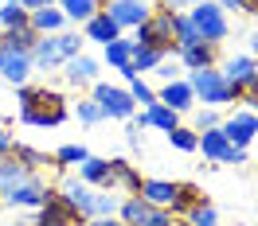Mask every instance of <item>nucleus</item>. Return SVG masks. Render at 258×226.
<instances>
[{"label": "nucleus", "mask_w": 258, "mask_h": 226, "mask_svg": "<svg viewBox=\"0 0 258 226\" xmlns=\"http://www.w3.org/2000/svg\"><path fill=\"white\" fill-rule=\"evenodd\" d=\"M196 4H204V0H172V8H196Z\"/></svg>", "instance_id": "obj_46"}, {"label": "nucleus", "mask_w": 258, "mask_h": 226, "mask_svg": "<svg viewBox=\"0 0 258 226\" xmlns=\"http://www.w3.org/2000/svg\"><path fill=\"white\" fill-rule=\"evenodd\" d=\"M39 43V32L32 24H20V28H4L0 32V51H20V55H32V47Z\"/></svg>", "instance_id": "obj_19"}, {"label": "nucleus", "mask_w": 258, "mask_h": 226, "mask_svg": "<svg viewBox=\"0 0 258 226\" xmlns=\"http://www.w3.org/2000/svg\"><path fill=\"white\" fill-rule=\"evenodd\" d=\"M51 156H55V168H71V164H82L90 152H86L82 145H63L59 152H51Z\"/></svg>", "instance_id": "obj_34"}, {"label": "nucleus", "mask_w": 258, "mask_h": 226, "mask_svg": "<svg viewBox=\"0 0 258 226\" xmlns=\"http://www.w3.org/2000/svg\"><path fill=\"white\" fill-rule=\"evenodd\" d=\"M172 226H188V222H172Z\"/></svg>", "instance_id": "obj_49"}, {"label": "nucleus", "mask_w": 258, "mask_h": 226, "mask_svg": "<svg viewBox=\"0 0 258 226\" xmlns=\"http://www.w3.org/2000/svg\"><path fill=\"white\" fill-rule=\"evenodd\" d=\"M250 51H254V55H258V32L250 35Z\"/></svg>", "instance_id": "obj_48"}, {"label": "nucleus", "mask_w": 258, "mask_h": 226, "mask_svg": "<svg viewBox=\"0 0 258 226\" xmlns=\"http://www.w3.org/2000/svg\"><path fill=\"white\" fill-rule=\"evenodd\" d=\"M55 8H59L71 24H86L90 16L102 12V0H55Z\"/></svg>", "instance_id": "obj_27"}, {"label": "nucleus", "mask_w": 258, "mask_h": 226, "mask_svg": "<svg viewBox=\"0 0 258 226\" xmlns=\"http://www.w3.org/2000/svg\"><path fill=\"white\" fill-rule=\"evenodd\" d=\"M133 43L137 47H153V51H161V55H176V12L172 8H153L149 12L145 24H137L133 28Z\"/></svg>", "instance_id": "obj_2"}, {"label": "nucleus", "mask_w": 258, "mask_h": 226, "mask_svg": "<svg viewBox=\"0 0 258 226\" xmlns=\"http://www.w3.org/2000/svg\"><path fill=\"white\" fill-rule=\"evenodd\" d=\"M184 222H188V226H215V222H219V214H215V207L204 199L200 207H192L188 214H184Z\"/></svg>", "instance_id": "obj_33"}, {"label": "nucleus", "mask_w": 258, "mask_h": 226, "mask_svg": "<svg viewBox=\"0 0 258 226\" xmlns=\"http://www.w3.org/2000/svg\"><path fill=\"white\" fill-rule=\"evenodd\" d=\"M117 218H121L125 226H172V222H176V218H172V210L153 207V203H145L141 195H129V199H121Z\"/></svg>", "instance_id": "obj_7"}, {"label": "nucleus", "mask_w": 258, "mask_h": 226, "mask_svg": "<svg viewBox=\"0 0 258 226\" xmlns=\"http://www.w3.org/2000/svg\"><path fill=\"white\" fill-rule=\"evenodd\" d=\"M16 4L24 8V12H39V8H51L55 0H16Z\"/></svg>", "instance_id": "obj_41"}, {"label": "nucleus", "mask_w": 258, "mask_h": 226, "mask_svg": "<svg viewBox=\"0 0 258 226\" xmlns=\"http://www.w3.org/2000/svg\"><path fill=\"white\" fill-rule=\"evenodd\" d=\"M55 191L63 195V199H67V203H71L75 210H79L82 218H90V199H94V187H90V183H82V179L71 176V179H63Z\"/></svg>", "instance_id": "obj_18"}, {"label": "nucleus", "mask_w": 258, "mask_h": 226, "mask_svg": "<svg viewBox=\"0 0 258 226\" xmlns=\"http://www.w3.org/2000/svg\"><path fill=\"white\" fill-rule=\"evenodd\" d=\"M28 24H32L39 35H55V32H67V16L51 4V8H39V12H28Z\"/></svg>", "instance_id": "obj_25"}, {"label": "nucleus", "mask_w": 258, "mask_h": 226, "mask_svg": "<svg viewBox=\"0 0 258 226\" xmlns=\"http://www.w3.org/2000/svg\"><path fill=\"white\" fill-rule=\"evenodd\" d=\"M219 125H223L219 109H208V105H204V109L196 113V125H192V129H196V133H208V129H219Z\"/></svg>", "instance_id": "obj_37"}, {"label": "nucleus", "mask_w": 258, "mask_h": 226, "mask_svg": "<svg viewBox=\"0 0 258 226\" xmlns=\"http://www.w3.org/2000/svg\"><path fill=\"white\" fill-rule=\"evenodd\" d=\"M102 4H106V0H102Z\"/></svg>", "instance_id": "obj_51"}, {"label": "nucleus", "mask_w": 258, "mask_h": 226, "mask_svg": "<svg viewBox=\"0 0 258 226\" xmlns=\"http://www.w3.org/2000/svg\"><path fill=\"white\" fill-rule=\"evenodd\" d=\"M98 70H102V63H98L94 55H75V59H67L63 63V78L71 82V86H94L98 82Z\"/></svg>", "instance_id": "obj_13"}, {"label": "nucleus", "mask_w": 258, "mask_h": 226, "mask_svg": "<svg viewBox=\"0 0 258 226\" xmlns=\"http://www.w3.org/2000/svg\"><path fill=\"white\" fill-rule=\"evenodd\" d=\"M157 101L168 105L172 113H184V109H192V105H196V94H192V86H188L184 78H172V82H164V90L157 94Z\"/></svg>", "instance_id": "obj_17"}, {"label": "nucleus", "mask_w": 258, "mask_h": 226, "mask_svg": "<svg viewBox=\"0 0 258 226\" xmlns=\"http://www.w3.org/2000/svg\"><path fill=\"white\" fill-rule=\"evenodd\" d=\"M102 12H106L117 28H137V24H145V20H149L153 4H149V0H106Z\"/></svg>", "instance_id": "obj_11"}, {"label": "nucleus", "mask_w": 258, "mask_h": 226, "mask_svg": "<svg viewBox=\"0 0 258 226\" xmlns=\"http://www.w3.org/2000/svg\"><path fill=\"white\" fill-rule=\"evenodd\" d=\"M208 195L200 191V183H192V179H184V183H176V195H172V203H168V210H172V218H184L192 207H200Z\"/></svg>", "instance_id": "obj_23"}, {"label": "nucleus", "mask_w": 258, "mask_h": 226, "mask_svg": "<svg viewBox=\"0 0 258 226\" xmlns=\"http://www.w3.org/2000/svg\"><path fill=\"white\" fill-rule=\"evenodd\" d=\"M35 210H39V214H35L32 226H86V218H82V214L71 207V203H67L55 187H51V195H47V199H43Z\"/></svg>", "instance_id": "obj_8"}, {"label": "nucleus", "mask_w": 258, "mask_h": 226, "mask_svg": "<svg viewBox=\"0 0 258 226\" xmlns=\"http://www.w3.org/2000/svg\"><path fill=\"white\" fill-rule=\"evenodd\" d=\"M0 4H12V0H0Z\"/></svg>", "instance_id": "obj_50"}, {"label": "nucleus", "mask_w": 258, "mask_h": 226, "mask_svg": "<svg viewBox=\"0 0 258 226\" xmlns=\"http://www.w3.org/2000/svg\"><path fill=\"white\" fill-rule=\"evenodd\" d=\"M8 152H12V133L0 125V156H8Z\"/></svg>", "instance_id": "obj_43"}, {"label": "nucleus", "mask_w": 258, "mask_h": 226, "mask_svg": "<svg viewBox=\"0 0 258 226\" xmlns=\"http://www.w3.org/2000/svg\"><path fill=\"white\" fill-rule=\"evenodd\" d=\"M82 39H90V43H113V39H121V28L113 24L106 12H98V16H90L86 24H82Z\"/></svg>", "instance_id": "obj_20"}, {"label": "nucleus", "mask_w": 258, "mask_h": 226, "mask_svg": "<svg viewBox=\"0 0 258 226\" xmlns=\"http://www.w3.org/2000/svg\"><path fill=\"white\" fill-rule=\"evenodd\" d=\"M137 195H141L145 203H153V207H164V210H168L172 195H176V183H168V179H141Z\"/></svg>", "instance_id": "obj_24"}, {"label": "nucleus", "mask_w": 258, "mask_h": 226, "mask_svg": "<svg viewBox=\"0 0 258 226\" xmlns=\"http://www.w3.org/2000/svg\"><path fill=\"white\" fill-rule=\"evenodd\" d=\"M90 97L98 101L102 117L129 121V117L137 113V101H133V94H129V90H121V86H110V82H94V86H90Z\"/></svg>", "instance_id": "obj_6"}, {"label": "nucleus", "mask_w": 258, "mask_h": 226, "mask_svg": "<svg viewBox=\"0 0 258 226\" xmlns=\"http://www.w3.org/2000/svg\"><path fill=\"white\" fill-rule=\"evenodd\" d=\"M16 164H24L28 172H43V168H55V156L51 152H43V148H32L24 145V141H12V152H8Z\"/></svg>", "instance_id": "obj_22"}, {"label": "nucleus", "mask_w": 258, "mask_h": 226, "mask_svg": "<svg viewBox=\"0 0 258 226\" xmlns=\"http://www.w3.org/2000/svg\"><path fill=\"white\" fill-rule=\"evenodd\" d=\"M219 133L227 137V145L246 148L250 141H254V133H258V113H250V109H235L231 117H223Z\"/></svg>", "instance_id": "obj_10"}, {"label": "nucleus", "mask_w": 258, "mask_h": 226, "mask_svg": "<svg viewBox=\"0 0 258 226\" xmlns=\"http://www.w3.org/2000/svg\"><path fill=\"white\" fill-rule=\"evenodd\" d=\"M219 74L227 78V86L235 90V101H239V86L246 78H254V74H258V63L250 59V55H235V59H227V66L219 70Z\"/></svg>", "instance_id": "obj_21"}, {"label": "nucleus", "mask_w": 258, "mask_h": 226, "mask_svg": "<svg viewBox=\"0 0 258 226\" xmlns=\"http://www.w3.org/2000/svg\"><path fill=\"white\" fill-rule=\"evenodd\" d=\"M86 226H125V222H121V218H90Z\"/></svg>", "instance_id": "obj_45"}, {"label": "nucleus", "mask_w": 258, "mask_h": 226, "mask_svg": "<svg viewBox=\"0 0 258 226\" xmlns=\"http://www.w3.org/2000/svg\"><path fill=\"white\" fill-rule=\"evenodd\" d=\"M239 101H246V105H250V113H258V74L254 78H246L239 86Z\"/></svg>", "instance_id": "obj_40"}, {"label": "nucleus", "mask_w": 258, "mask_h": 226, "mask_svg": "<svg viewBox=\"0 0 258 226\" xmlns=\"http://www.w3.org/2000/svg\"><path fill=\"white\" fill-rule=\"evenodd\" d=\"M129 94H133V101H137V105H145V109L157 101V94H153V90H149L141 78H129Z\"/></svg>", "instance_id": "obj_39"}, {"label": "nucleus", "mask_w": 258, "mask_h": 226, "mask_svg": "<svg viewBox=\"0 0 258 226\" xmlns=\"http://www.w3.org/2000/svg\"><path fill=\"white\" fill-rule=\"evenodd\" d=\"M32 55H20V51H0V78L8 86H24L32 74Z\"/></svg>", "instance_id": "obj_15"}, {"label": "nucleus", "mask_w": 258, "mask_h": 226, "mask_svg": "<svg viewBox=\"0 0 258 226\" xmlns=\"http://www.w3.org/2000/svg\"><path fill=\"white\" fill-rule=\"evenodd\" d=\"M192 43H200V32L192 28V20H188V16H180V12H176V51L180 47H192Z\"/></svg>", "instance_id": "obj_36"}, {"label": "nucleus", "mask_w": 258, "mask_h": 226, "mask_svg": "<svg viewBox=\"0 0 258 226\" xmlns=\"http://www.w3.org/2000/svg\"><path fill=\"white\" fill-rule=\"evenodd\" d=\"M145 117H149V129H161V133H172L180 125V113H172L168 105H161V101H153L145 109Z\"/></svg>", "instance_id": "obj_30"}, {"label": "nucleus", "mask_w": 258, "mask_h": 226, "mask_svg": "<svg viewBox=\"0 0 258 226\" xmlns=\"http://www.w3.org/2000/svg\"><path fill=\"white\" fill-rule=\"evenodd\" d=\"M137 187H141V176H137V168H133L125 156H113V160H110V183H106V191L137 195Z\"/></svg>", "instance_id": "obj_16"}, {"label": "nucleus", "mask_w": 258, "mask_h": 226, "mask_svg": "<svg viewBox=\"0 0 258 226\" xmlns=\"http://www.w3.org/2000/svg\"><path fill=\"white\" fill-rule=\"evenodd\" d=\"M215 4H219V8H223V12H227V8H235V0H215Z\"/></svg>", "instance_id": "obj_47"}, {"label": "nucleus", "mask_w": 258, "mask_h": 226, "mask_svg": "<svg viewBox=\"0 0 258 226\" xmlns=\"http://www.w3.org/2000/svg\"><path fill=\"white\" fill-rule=\"evenodd\" d=\"M102 59L110 63V70H117L121 78H141L137 70H133V39H113L102 47Z\"/></svg>", "instance_id": "obj_14"}, {"label": "nucleus", "mask_w": 258, "mask_h": 226, "mask_svg": "<svg viewBox=\"0 0 258 226\" xmlns=\"http://www.w3.org/2000/svg\"><path fill=\"white\" fill-rule=\"evenodd\" d=\"M79 179H82V183H90V187H102V191H106V183H110V160L86 156V160L79 164Z\"/></svg>", "instance_id": "obj_26"}, {"label": "nucleus", "mask_w": 258, "mask_h": 226, "mask_svg": "<svg viewBox=\"0 0 258 226\" xmlns=\"http://www.w3.org/2000/svg\"><path fill=\"white\" fill-rule=\"evenodd\" d=\"M188 20H192V28L200 32V39H208V43H223L227 35H231V24H227L223 8H219L215 0L196 4L192 12H188Z\"/></svg>", "instance_id": "obj_5"}, {"label": "nucleus", "mask_w": 258, "mask_h": 226, "mask_svg": "<svg viewBox=\"0 0 258 226\" xmlns=\"http://www.w3.org/2000/svg\"><path fill=\"white\" fill-rule=\"evenodd\" d=\"M168 145H172V148H180V152H196L200 137H196V129H188V125H176V129L168 133Z\"/></svg>", "instance_id": "obj_32"}, {"label": "nucleus", "mask_w": 258, "mask_h": 226, "mask_svg": "<svg viewBox=\"0 0 258 226\" xmlns=\"http://www.w3.org/2000/svg\"><path fill=\"white\" fill-rule=\"evenodd\" d=\"M242 160H246V148H235V145L227 148V156H223V164H242Z\"/></svg>", "instance_id": "obj_42"}, {"label": "nucleus", "mask_w": 258, "mask_h": 226, "mask_svg": "<svg viewBox=\"0 0 258 226\" xmlns=\"http://www.w3.org/2000/svg\"><path fill=\"white\" fill-rule=\"evenodd\" d=\"M28 176H32V172H28L24 164H16L12 156H0V195L12 191V187H16V183H24Z\"/></svg>", "instance_id": "obj_29"}, {"label": "nucleus", "mask_w": 258, "mask_h": 226, "mask_svg": "<svg viewBox=\"0 0 258 226\" xmlns=\"http://www.w3.org/2000/svg\"><path fill=\"white\" fill-rule=\"evenodd\" d=\"M200 137V145H196V152H204V160H215V164H223V156H227V137L219 129H208V133H196Z\"/></svg>", "instance_id": "obj_28"}, {"label": "nucleus", "mask_w": 258, "mask_h": 226, "mask_svg": "<svg viewBox=\"0 0 258 226\" xmlns=\"http://www.w3.org/2000/svg\"><path fill=\"white\" fill-rule=\"evenodd\" d=\"M235 8L246 12V16H258V0H235Z\"/></svg>", "instance_id": "obj_44"}, {"label": "nucleus", "mask_w": 258, "mask_h": 226, "mask_svg": "<svg viewBox=\"0 0 258 226\" xmlns=\"http://www.w3.org/2000/svg\"><path fill=\"white\" fill-rule=\"evenodd\" d=\"M188 86H192V94L200 97L208 109H223V105L235 101V90L227 86V78L219 74V70H192Z\"/></svg>", "instance_id": "obj_4"}, {"label": "nucleus", "mask_w": 258, "mask_h": 226, "mask_svg": "<svg viewBox=\"0 0 258 226\" xmlns=\"http://www.w3.org/2000/svg\"><path fill=\"white\" fill-rule=\"evenodd\" d=\"M164 59H168V55H161V51H153V47H137V43H133V70H137V74L157 70Z\"/></svg>", "instance_id": "obj_31"}, {"label": "nucleus", "mask_w": 258, "mask_h": 226, "mask_svg": "<svg viewBox=\"0 0 258 226\" xmlns=\"http://www.w3.org/2000/svg\"><path fill=\"white\" fill-rule=\"evenodd\" d=\"M176 59L188 66V70H215V63H219V43L200 39V43H192V47H180Z\"/></svg>", "instance_id": "obj_12"}, {"label": "nucleus", "mask_w": 258, "mask_h": 226, "mask_svg": "<svg viewBox=\"0 0 258 226\" xmlns=\"http://www.w3.org/2000/svg\"><path fill=\"white\" fill-rule=\"evenodd\" d=\"M82 39L79 32H55V35H39V43L32 47V66L35 70H55L63 66L67 59H75L82 51Z\"/></svg>", "instance_id": "obj_3"}, {"label": "nucleus", "mask_w": 258, "mask_h": 226, "mask_svg": "<svg viewBox=\"0 0 258 226\" xmlns=\"http://www.w3.org/2000/svg\"><path fill=\"white\" fill-rule=\"evenodd\" d=\"M79 121L82 125H98L102 121V109H98L94 97H79Z\"/></svg>", "instance_id": "obj_38"}, {"label": "nucleus", "mask_w": 258, "mask_h": 226, "mask_svg": "<svg viewBox=\"0 0 258 226\" xmlns=\"http://www.w3.org/2000/svg\"><path fill=\"white\" fill-rule=\"evenodd\" d=\"M16 101H20V121L32 129H55L71 117V105L59 90L51 86H16Z\"/></svg>", "instance_id": "obj_1"}, {"label": "nucleus", "mask_w": 258, "mask_h": 226, "mask_svg": "<svg viewBox=\"0 0 258 226\" xmlns=\"http://www.w3.org/2000/svg\"><path fill=\"white\" fill-rule=\"evenodd\" d=\"M215 226H219V222H215Z\"/></svg>", "instance_id": "obj_52"}, {"label": "nucleus", "mask_w": 258, "mask_h": 226, "mask_svg": "<svg viewBox=\"0 0 258 226\" xmlns=\"http://www.w3.org/2000/svg\"><path fill=\"white\" fill-rule=\"evenodd\" d=\"M20 24H28V12L20 8L16 0H12V4H0V32H4V28H20Z\"/></svg>", "instance_id": "obj_35"}, {"label": "nucleus", "mask_w": 258, "mask_h": 226, "mask_svg": "<svg viewBox=\"0 0 258 226\" xmlns=\"http://www.w3.org/2000/svg\"><path fill=\"white\" fill-rule=\"evenodd\" d=\"M47 195H51V183L39 176V172H32L24 183H16L12 191L0 195V207H16V210H24V207H39Z\"/></svg>", "instance_id": "obj_9"}]
</instances>
